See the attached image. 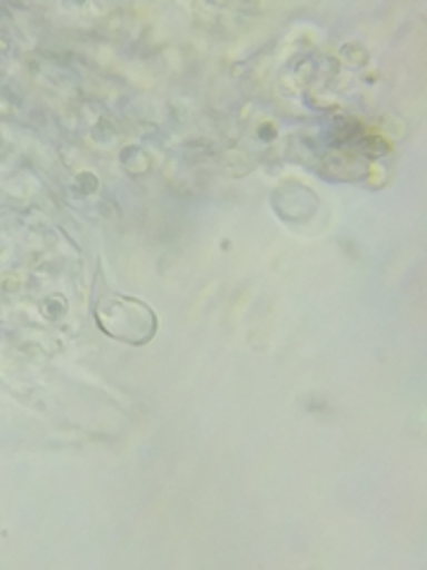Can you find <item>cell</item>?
I'll list each match as a JSON object with an SVG mask.
<instances>
[{"label":"cell","mask_w":427,"mask_h":570,"mask_svg":"<svg viewBox=\"0 0 427 570\" xmlns=\"http://www.w3.org/2000/svg\"><path fill=\"white\" fill-rule=\"evenodd\" d=\"M96 318L107 335L129 345H146L157 331V316L146 302L123 295L102 297L98 302Z\"/></svg>","instance_id":"cell-1"}]
</instances>
